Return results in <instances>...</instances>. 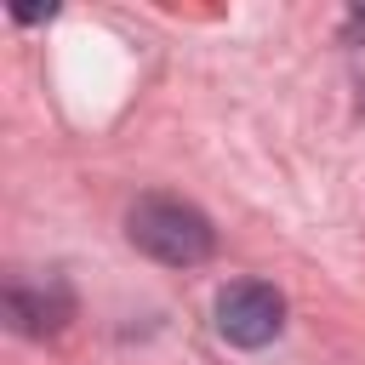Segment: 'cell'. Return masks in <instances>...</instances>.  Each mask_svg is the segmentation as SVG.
Here are the masks:
<instances>
[{
	"label": "cell",
	"mask_w": 365,
	"mask_h": 365,
	"mask_svg": "<svg viewBox=\"0 0 365 365\" xmlns=\"http://www.w3.org/2000/svg\"><path fill=\"white\" fill-rule=\"evenodd\" d=\"M125 234L143 257L165 262V268H200L217 251V228L200 205L177 200V194H137L125 211Z\"/></svg>",
	"instance_id": "6da1fadb"
},
{
	"label": "cell",
	"mask_w": 365,
	"mask_h": 365,
	"mask_svg": "<svg viewBox=\"0 0 365 365\" xmlns=\"http://www.w3.org/2000/svg\"><path fill=\"white\" fill-rule=\"evenodd\" d=\"M217 331L234 348H268L285 331V297L262 279H234L217 297Z\"/></svg>",
	"instance_id": "7a4b0ae2"
},
{
	"label": "cell",
	"mask_w": 365,
	"mask_h": 365,
	"mask_svg": "<svg viewBox=\"0 0 365 365\" xmlns=\"http://www.w3.org/2000/svg\"><path fill=\"white\" fill-rule=\"evenodd\" d=\"M6 314H11V325L23 336H51V331H63L74 319V291L63 279H34V285L17 279L6 291Z\"/></svg>",
	"instance_id": "3957f363"
},
{
	"label": "cell",
	"mask_w": 365,
	"mask_h": 365,
	"mask_svg": "<svg viewBox=\"0 0 365 365\" xmlns=\"http://www.w3.org/2000/svg\"><path fill=\"white\" fill-rule=\"evenodd\" d=\"M354 23H365V6H354Z\"/></svg>",
	"instance_id": "277c9868"
}]
</instances>
